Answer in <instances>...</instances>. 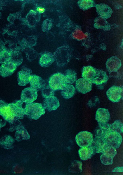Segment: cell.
I'll return each instance as SVG.
<instances>
[{
	"mask_svg": "<svg viewBox=\"0 0 123 175\" xmlns=\"http://www.w3.org/2000/svg\"><path fill=\"white\" fill-rule=\"evenodd\" d=\"M92 83L87 80L83 78H80L76 81L75 88L78 92L86 94L92 90Z\"/></svg>",
	"mask_w": 123,
	"mask_h": 175,
	"instance_id": "9",
	"label": "cell"
},
{
	"mask_svg": "<svg viewBox=\"0 0 123 175\" xmlns=\"http://www.w3.org/2000/svg\"><path fill=\"white\" fill-rule=\"evenodd\" d=\"M112 172H123V167H117L114 168L112 170Z\"/></svg>",
	"mask_w": 123,
	"mask_h": 175,
	"instance_id": "32",
	"label": "cell"
},
{
	"mask_svg": "<svg viewBox=\"0 0 123 175\" xmlns=\"http://www.w3.org/2000/svg\"><path fill=\"white\" fill-rule=\"evenodd\" d=\"M110 128L119 133H122L123 132V124L120 121L116 120L113 123L110 124Z\"/></svg>",
	"mask_w": 123,
	"mask_h": 175,
	"instance_id": "24",
	"label": "cell"
},
{
	"mask_svg": "<svg viewBox=\"0 0 123 175\" xmlns=\"http://www.w3.org/2000/svg\"><path fill=\"white\" fill-rule=\"evenodd\" d=\"M115 149L106 144L102 145L99 149L98 153H101L108 155L113 158L117 154Z\"/></svg>",
	"mask_w": 123,
	"mask_h": 175,
	"instance_id": "20",
	"label": "cell"
},
{
	"mask_svg": "<svg viewBox=\"0 0 123 175\" xmlns=\"http://www.w3.org/2000/svg\"><path fill=\"white\" fill-rule=\"evenodd\" d=\"M67 84L64 75L60 72L54 74L49 79V85L55 91L61 90Z\"/></svg>",
	"mask_w": 123,
	"mask_h": 175,
	"instance_id": "4",
	"label": "cell"
},
{
	"mask_svg": "<svg viewBox=\"0 0 123 175\" xmlns=\"http://www.w3.org/2000/svg\"><path fill=\"white\" fill-rule=\"evenodd\" d=\"M96 152L93 147L92 145L88 147H81L78 151L80 159L85 161L91 158Z\"/></svg>",
	"mask_w": 123,
	"mask_h": 175,
	"instance_id": "15",
	"label": "cell"
},
{
	"mask_svg": "<svg viewBox=\"0 0 123 175\" xmlns=\"http://www.w3.org/2000/svg\"><path fill=\"white\" fill-rule=\"evenodd\" d=\"M72 36L74 39L78 40H83L86 38L87 35L81 30L78 29H76L73 32Z\"/></svg>",
	"mask_w": 123,
	"mask_h": 175,
	"instance_id": "26",
	"label": "cell"
},
{
	"mask_svg": "<svg viewBox=\"0 0 123 175\" xmlns=\"http://www.w3.org/2000/svg\"><path fill=\"white\" fill-rule=\"evenodd\" d=\"M82 163L81 162L74 160L71 163L69 169V171L71 173H80L82 171Z\"/></svg>",
	"mask_w": 123,
	"mask_h": 175,
	"instance_id": "23",
	"label": "cell"
},
{
	"mask_svg": "<svg viewBox=\"0 0 123 175\" xmlns=\"http://www.w3.org/2000/svg\"><path fill=\"white\" fill-rule=\"evenodd\" d=\"M108 79L106 72L102 70L96 69L95 76L91 82L96 85H99L106 82Z\"/></svg>",
	"mask_w": 123,
	"mask_h": 175,
	"instance_id": "16",
	"label": "cell"
},
{
	"mask_svg": "<svg viewBox=\"0 0 123 175\" xmlns=\"http://www.w3.org/2000/svg\"><path fill=\"white\" fill-rule=\"evenodd\" d=\"M96 70V69L91 66L84 67L82 70V78L91 82L95 76Z\"/></svg>",
	"mask_w": 123,
	"mask_h": 175,
	"instance_id": "18",
	"label": "cell"
},
{
	"mask_svg": "<svg viewBox=\"0 0 123 175\" xmlns=\"http://www.w3.org/2000/svg\"><path fill=\"white\" fill-rule=\"evenodd\" d=\"M30 87L37 91L46 86L45 81L41 77L36 75H31L29 80Z\"/></svg>",
	"mask_w": 123,
	"mask_h": 175,
	"instance_id": "11",
	"label": "cell"
},
{
	"mask_svg": "<svg viewBox=\"0 0 123 175\" xmlns=\"http://www.w3.org/2000/svg\"><path fill=\"white\" fill-rule=\"evenodd\" d=\"M97 7L98 12L102 17L106 18L110 16L112 11L107 5L103 4H100Z\"/></svg>",
	"mask_w": 123,
	"mask_h": 175,
	"instance_id": "21",
	"label": "cell"
},
{
	"mask_svg": "<svg viewBox=\"0 0 123 175\" xmlns=\"http://www.w3.org/2000/svg\"><path fill=\"white\" fill-rule=\"evenodd\" d=\"M37 11L39 13H42L44 12L45 9L44 8L41 7H38L37 9Z\"/></svg>",
	"mask_w": 123,
	"mask_h": 175,
	"instance_id": "34",
	"label": "cell"
},
{
	"mask_svg": "<svg viewBox=\"0 0 123 175\" xmlns=\"http://www.w3.org/2000/svg\"><path fill=\"white\" fill-rule=\"evenodd\" d=\"M42 105L45 109L51 111L57 110L60 106V104L58 99L54 96L45 98Z\"/></svg>",
	"mask_w": 123,
	"mask_h": 175,
	"instance_id": "14",
	"label": "cell"
},
{
	"mask_svg": "<svg viewBox=\"0 0 123 175\" xmlns=\"http://www.w3.org/2000/svg\"><path fill=\"white\" fill-rule=\"evenodd\" d=\"M55 60L54 55L48 53H45L42 55L39 59V63L42 67H48Z\"/></svg>",
	"mask_w": 123,
	"mask_h": 175,
	"instance_id": "17",
	"label": "cell"
},
{
	"mask_svg": "<svg viewBox=\"0 0 123 175\" xmlns=\"http://www.w3.org/2000/svg\"><path fill=\"white\" fill-rule=\"evenodd\" d=\"M16 134L20 136L24 139H28L30 138V136L26 129L23 126H21L18 128L16 132Z\"/></svg>",
	"mask_w": 123,
	"mask_h": 175,
	"instance_id": "29",
	"label": "cell"
},
{
	"mask_svg": "<svg viewBox=\"0 0 123 175\" xmlns=\"http://www.w3.org/2000/svg\"><path fill=\"white\" fill-rule=\"evenodd\" d=\"M37 91L31 87L26 88L22 91L21 100L24 103L28 104L33 102L37 98Z\"/></svg>",
	"mask_w": 123,
	"mask_h": 175,
	"instance_id": "7",
	"label": "cell"
},
{
	"mask_svg": "<svg viewBox=\"0 0 123 175\" xmlns=\"http://www.w3.org/2000/svg\"><path fill=\"white\" fill-rule=\"evenodd\" d=\"M122 87L114 85L110 88L106 92L108 99L113 103L119 102L122 97Z\"/></svg>",
	"mask_w": 123,
	"mask_h": 175,
	"instance_id": "6",
	"label": "cell"
},
{
	"mask_svg": "<svg viewBox=\"0 0 123 175\" xmlns=\"http://www.w3.org/2000/svg\"><path fill=\"white\" fill-rule=\"evenodd\" d=\"M80 7L83 9H86L92 7L93 5V1L90 0H83L79 3Z\"/></svg>",
	"mask_w": 123,
	"mask_h": 175,
	"instance_id": "30",
	"label": "cell"
},
{
	"mask_svg": "<svg viewBox=\"0 0 123 175\" xmlns=\"http://www.w3.org/2000/svg\"><path fill=\"white\" fill-rule=\"evenodd\" d=\"M120 59L116 56H113L107 60L105 63L107 71L109 73L117 71L121 66Z\"/></svg>",
	"mask_w": 123,
	"mask_h": 175,
	"instance_id": "13",
	"label": "cell"
},
{
	"mask_svg": "<svg viewBox=\"0 0 123 175\" xmlns=\"http://www.w3.org/2000/svg\"><path fill=\"white\" fill-rule=\"evenodd\" d=\"M41 90L42 96L45 99L54 95L55 91L49 85L46 86Z\"/></svg>",
	"mask_w": 123,
	"mask_h": 175,
	"instance_id": "25",
	"label": "cell"
},
{
	"mask_svg": "<svg viewBox=\"0 0 123 175\" xmlns=\"http://www.w3.org/2000/svg\"><path fill=\"white\" fill-rule=\"evenodd\" d=\"M75 140L77 145L81 148L91 146L93 139L91 133L87 131H83L76 135Z\"/></svg>",
	"mask_w": 123,
	"mask_h": 175,
	"instance_id": "5",
	"label": "cell"
},
{
	"mask_svg": "<svg viewBox=\"0 0 123 175\" xmlns=\"http://www.w3.org/2000/svg\"><path fill=\"white\" fill-rule=\"evenodd\" d=\"M24 102L21 99L8 103L0 100V115L5 120L13 123L19 119H23L25 115Z\"/></svg>",
	"mask_w": 123,
	"mask_h": 175,
	"instance_id": "1",
	"label": "cell"
},
{
	"mask_svg": "<svg viewBox=\"0 0 123 175\" xmlns=\"http://www.w3.org/2000/svg\"></svg>",
	"mask_w": 123,
	"mask_h": 175,
	"instance_id": "36",
	"label": "cell"
},
{
	"mask_svg": "<svg viewBox=\"0 0 123 175\" xmlns=\"http://www.w3.org/2000/svg\"><path fill=\"white\" fill-rule=\"evenodd\" d=\"M65 80L67 84H71L74 83L76 80V74L73 70L68 69L65 72L64 75Z\"/></svg>",
	"mask_w": 123,
	"mask_h": 175,
	"instance_id": "22",
	"label": "cell"
},
{
	"mask_svg": "<svg viewBox=\"0 0 123 175\" xmlns=\"http://www.w3.org/2000/svg\"><path fill=\"white\" fill-rule=\"evenodd\" d=\"M95 23L97 26L100 27L104 26L106 23V21L103 18H101L97 19Z\"/></svg>",
	"mask_w": 123,
	"mask_h": 175,
	"instance_id": "31",
	"label": "cell"
},
{
	"mask_svg": "<svg viewBox=\"0 0 123 175\" xmlns=\"http://www.w3.org/2000/svg\"><path fill=\"white\" fill-rule=\"evenodd\" d=\"M95 136L98 137L106 145L115 149L120 146L122 140L120 133L111 130L110 126L106 127H99L96 132Z\"/></svg>",
	"mask_w": 123,
	"mask_h": 175,
	"instance_id": "2",
	"label": "cell"
},
{
	"mask_svg": "<svg viewBox=\"0 0 123 175\" xmlns=\"http://www.w3.org/2000/svg\"><path fill=\"white\" fill-rule=\"evenodd\" d=\"M32 71L29 68L25 66L22 67L21 70L17 74L18 84L21 86H24L29 83L30 77Z\"/></svg>",
	"mask_w": 123,
	"mask_h": 175,
	"instance_id": "8",
	"label": "cell"
},
{
	"mask_svg": "<svg viewBox=\"0 0 123 175\" xmlns=\"http://www.w3.org/2000/svg\"><path fill=\"white\" fill-rule=\"evenodd\" d=\"M26 104L24 108L25 115L30 118L37 120L45 113V109L42 104L33 102Z\"/></svg>",
	"mask_w": 123,
	"mask_h": 175,
	"instance_id": "3",
	"label": "cell"
},
{
	"mask_svg": "<svg viewBox=\"0 0 123 175\" xmlns=\"http://www.w3.org/2000/svg\"><path fill=\"white\" fill-rule=\"evenodd\" d=\"M17 67L9 61L2 64L0 66V76L3 77L11 76Z\"/></svg>",
	"mask_w": 123,
	"mask_h": 175,
	"instance_id": "10",
	"label": "cell"
},
{
	"mask_svg": "<svg viewBox=\"0 0 123 175\" xmlns=\"http://www.w3.org/2000/svg\"><path fill=\"white\" fill-rule=\"evenodd\" d=\"M95 118L98 124L108 123L110 118L109 112L107 109L106 108H99L96 112Z\"/></svg>",
	"mask_w": 123,
	"mask_h": 175,
	"instance_id": "12",
	"label": "cell"
},
{
	"mask_svg": "<svg viewBox=\"0 0 123 175\" xmlns=\"http://www.w3.org/2000/svg\"><path fill=\"white\" fill-rule=\"evenodd\" d=\"M9 61L18 67L23 62V59L21 56L13 55L11 53Z\"/></svg>",
	"mask_w": 123,
	"mask_h": 175,
	"instance_id": "27",
	"label": "cell"
},
{
	"mask_svg": "<svg viewBox=\"0 0 123 175\" xmlns=\"http://www.w3.org/2000/svg\"><path fill=\"white\" fill-rule=\"evenodd\" d=\"M102 163L105 165H111L113 162V158L107 155L102 154L100 157Z\"/></svg>",
	"mask_w": 123,
	"mask_h": 175,
	"instance_id": "28",
	"label": "cell"
},
{
	"mask_svg": "<svg viewBox=\"0 0 123 175\" xmlns=\"http://www.w3.org/2000/svg\"><path fill=\"white\" fill-rule=\"evenodd\" d=\"M61 90V95L66 99L72 97L75 92V88L74 86L69 84H66Z\"/></svg>",
	"mask_w": 123,
	"mask_h": 175,
	"instance_id": "19",
	"label": "cell"
},
{
	"mask_svg": "<svg viewBox=\"0 0 123 175\" xmlns=\"http://www.w3.org/2000/svg\"><path fill=\"white\" fill-rule=\"evenodd\" d=\"M14 172L15 173H19L21 172V169L17 165H16L14 168Z\"/></svg>",
	"mask_w": 123,
	"mask_h": 175,
	"instance_id": "33",
	"label": "cell"
},
{
	"mask_svg": "<svg viewBox=\"0 0 123 175\" xmlns=\"http://www.w3.org/2000/svg\"><path fill=\"white\" fill-rule=\"evenodd\" d=\"M2 122V120L0 118V129L3 126V123Z\"/></svg>",
	"mask_w": 123,
	"mask_h": 175,
	"instance_id": "35",
	"label": "cell"
}]
</instances>
